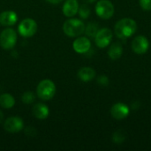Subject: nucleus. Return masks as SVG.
<instances>
[{"mask_svg":"<svg viewBox=\"0 0 151 151\" xmlns=\"http://www.w3.org/2000/svg\"><path fill=\"white\" fill-rule=\"evenodd\" d=\"M98 26L96 23H94V22H90L88 24L87 27H85V34L89 36V37H95L97 31H98Z\"/></svg>","mask_w":151,"mask_h":151,"instance_id":"18","label":"nucleus"},{"mask_svg":"<svg viewBox=\"0 0 151 151\" xmlns=\"http://www.w3.org/2000/svg\"><path fill=\"white\" fill-rule=\"evenodd\" d=\"M50 113L49 108L46 104L42 103H37L33 107V114L35 118L39 119H45L48 118Z\"/></svg>","mask_w":151,"mask_h":151,"instance_id":"14","label":"nucleus"},{"mask_svg":"<svg viewBox=\"0 0 151 151\" xmlns=\"http://www.w3.org/2000/svg\"><path fill=\"white\" fill-rule=\"evenodd\" d=\"M63 31L70 37H76L84 33L85 25L81 19H69L65 21L63 25Z\"/></svg>","mask_w":151,"mask_h":151,"instance_id":"2","label":"nucleus"},{"mask_svg":"<svg viewBox=\"0 0 151 151\" xmlns=\"http://www.w3.org/2000/svg\"><path fill=\"white\" fill-rule=\"evenodd\" d=\"M150 47V42L145 36L139 35L135 37L132 42V49L134 53L142 55L145 54Z\"/></svg>","mask_w":151,"mask_h":151,"instance_id":"9","label":"nucleus"},{"mask_svg":"<svg viewBox=\"0 0 151 151\" xmlns=\"http://www.w3.org/2000/svg\"><path fill=\"white\" fill-rule=\"evenodd\" d=\"M79 10V4L77 0H66L63 5V13L66 17H73L77 14Z\"/></svg>","mask_w":151,"mask_h":151,"instance_id":"13","label":"nucleus"},{"mask_svg":"<svg viewBox=\"0 0 151 151\" xmlns=\"http://www.w3.org/2000/svg\"><path fill=\"white\" fill-rule=\"evenodd\" d=\"M96 76V71L91 67H81L78 72V77L79 79L83 82H88L91 81Z\"/></svg>","mask_w":151,"mask_h":151,"instance_id":"15","label":"nucleus"},{"mask_svg":"<svg viewBox=\"0 0 151 151\" xmlns=\"http://www.w3.org/2000/svg\"><path fill=\"white\" fill-rule=\"evenodd\" d=\"M137 30V24L135 20L125 18L119 20L114 27L115 35L120 39H127L132 36Z\"/></svg>","mask_w":151,"mask_h":151,"instance_id":"1","label":"nucleus"},{"mask_svg":"<svg viewBox=\"0 0 151 151\" xmlns=\"http://www.w3.org/2000/svg\"><path fill=\"white\" fill-rule=\"evenodd\" d=\"M122 53H123V47L119 42H115L112 45H111V47L108 50V56L112 60L119 59L122 56Z\"/></svg>","mask_w":151,"mask_h":151,"instance_id":"16","label":"nucleus"},{"mask_svg":"<svg viewBox=\"0 0 151 151\" xmlns=\"http://www.w3.org/2000/svg\"><path fill=\"white\" fill-rule=\"evenodd\" d=\"M97 82L101 85V86H107L109 84V79L107 76L105 75H101L98 77L97 79Z\"/></svg>","mask_w":151,"mask_h":151,"instance_id":"23","label":"nucleus"},{"mask_svg":"<svg viewBox=\"0 0 151 151\" xmlns=\"http://www.w3.org/2000/svg\"><path fill=\"white\" fill-rule=\"evenodd\" d=\"M36 94L38 97L42 100L47 101L50 100L56 94V85L49 79L42 80L37 86Z\"/></svg>","mask_w":151,"mask_h":151,"instance_id":"3","label":"nucleus"},{"mask_svg":"<svg viewBox=\"0 0 151 151\" xmlns=\"http://www.w3.org/2000/svg\"><path fill=\"white\" fill-rule=\"evenodd\" d=\"M140 5L144 11H150L151 0H140Z\"/></svg>","mask_w":151,"mask_h":151,"instance_id":"22","label":"nucleus"},{"mask_svg":"<svg viewBox=\"0 0 151 151\" xmlns=\"http://www.w3.org/2000/svg\"><path fill=\"white\" fill-rule=\"evenodd\" d=\"M18 30L21 36L31 37L37 31V23L33 19L30 18L25 19L19 23L18 27Z\"/></svg>","mask_w":151,"mask_h":151,"instance_id":"6","label":"nucleus"},{"mask_svg":"<svg viewBox=\"0 0 151 151\" xmlns=\"http://www.w3.org/2000/svg\"><path fill=\"white\" fill-rule=\"evenodd\" d=\"M49 3H50V4H59V3H61L62 1H64V0H47Z\"/></svg>","mask_w":151,"mask_h":151,"instance_id":"24","label":"nucleus"},{"mask_svg":"<svg viewBox=\"0 0 151 151\" xmlns=\"http://www.w3.org/2000/svg\"><path fill=\"white\" fill-rule=\"evenodd\" d=\"M17 42V33L12 28H6L0 34V46L4 50L12 49Z\"/></svg>","mask_w":151,"mask_h":151,"instance_id":"4","label":"nucleus"},{"mask_svg":"<svg viewBox=\"0 0 151 151\" xmlns=\"http://www.w3.org/2000/svg\"><path fill=\"white\" fill-rule=\"evenodd\" d=\"M78 12L82 19H87L90 15V8L87 4H82L81 7H79Z\"/></svg>","mask_w":151,"mask_h":151,"instance_id":"21","label":"nucleus"},{"mask_svg":"<svg viewBox=\"0 0 151 151\" xmlns=\"http://www.w3.org/2000/svg\"><path fill=\"white\" fill-rule=\"evenodd\" d=\"M3 120H4V113L0 111V124L3 122Z\"/></svg>","mask_w":151,"mask_h":151,"instance_id":"25","label":"nucleus"},{"mask_svg":"<svg viewBox=\"0 0 151 151\" xmlns=\"http://www.w3.org/2000/svg\"><path fill=\"white\" fill-rule=\"evenodd\" d=\"M17 20V13L13 11H4L0 13V24L2 26H13Z\"/></svg>","mask_w":151,"mask_h":151,"instance_id":"12","label":"nucleus"},{"mask_svg":"<svg viewBox=\"0 0 151 151\" xmlns=\"http://www.w3.org/2000/svg\"><path fill=\"white\" fill-rule=\"evenodd\" d=\"M91 47L90 40L87 37H79L74 40L73 43V50L79 54H85L87 53Z\"/></svg>","mask_w":151,"mask_h":151,"instance_id":"11","label":"nucleus"},{"mask_svg":"<svg viewBox=\"0 0 151 151\" xmlns=\"http://www.w3.org/2000/svg\"><path fill=\"white\" fill-rule=\"evenodd\" d=\"M24 123L19 117H10L4 123V128L9 133H19L23 129Z\"/></svg>","mask_w":151,"mask_h":151,"instance_id":"8","label":"nucleus"},{"mask_svg":"<svg viewBox=\"0 0 151 151\" xmlns=\"http://www.w3.org/2000/svg\"><path fill=\"white\" fill-rule=\"evenodd\" d=\"M96 12L103 19H109L114 14V6L109 0H100L96 3Z\"/></svg>","mask_w":151,"mask_h":151,"instance_id":"5","label":"nucleus"},{"mask_svg":"<svg viewBox=\"0 0 151 151\" xmlns=\"http://www.w3.org/2000/svg\"><path fill=\"white\" fill-rule=\"evenodd\" d=\"M112 140L117 144L122 143L125 141V134H124V132L121 131V130H119V131L115 132L113 136H112Z\"/></svg>","mask_w":151,"mask_h":151,"instance_id":"20","label":"nucleus"},{"mask_svg":"<svg viewBox=\"0 0 151 151\" xmlns=\"http://www.w3.org/2000/svg\"><path fill=\"white\" fill-rule=\"evenodd\" d=\"M15 104L14 97L8 93L2 94L0 96V106L4 109H11Z\"/></svg>","mask_w":151,"mask_h":151,"instance_id":"17","label":"nucleus"},{"mask_svg":"<svg viewBox=\"0 0 151 151\" xmlns=\"http://www.w3.org/2000/svg\"><path fill=\"white\" fill-rule=\"evenodd\" d=\"M112 39V32L111 29L104 27L99 29L95 36V42L97 47L99 48H106L111 42Z\"/></svg>","mask_w":151,"mask_h":151,"instance_id":"7","label":"nucleus"},{"mask_svg":"<svg viewBox=\"0 0 151 151\" xmlns=\"http://www.w3.org/2000/svg\"><path fill=\"white\" fill-rule=\"evenodd\" d=\"M86 3H88V4H92V3H94L96 0H84Z\"/></svg>","mask_w":151,"mask_h":151,"instance_id":"26","label":"nucleus"},{"mask_svg":"<svg viewBox=\"0 0 151 151\" xmlns=\"http://www.w3.org/2000/svg\"><path fill=\"white\" fill-rule=\"evenodd\" d=\"M35 99V95L34 92L32 91H27L25 92L22 96H21V100L24 104H33L34 101Z\"/></svg>","mask_w":151,"mask_h":151,"instance_id":"19","label":"nucleus"},{"mask_svg":"<svg viewBox=\"0 0 151 151\" xmlns=\"http://www.w3.org/2000/svg\"><path fill=\"white\" fill-rule=\"evenodd\" d=\"M111 114L115 119H126L129 114V108L127 104L122 103L115 104L111 109Z\"/></svg>","mask_w":151,"mask_h":151,"instance_id":"10","label":"nucleus"}]
</instances>
